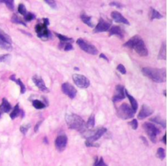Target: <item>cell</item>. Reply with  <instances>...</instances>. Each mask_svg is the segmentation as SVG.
<instances>
[{
    "label": "cell",
    "instance_id": "6da1fadb",
    "mask_svg": "<svg viewBox=\"0 0 167 166\" xmlns=\"http://www.w3.org/2000/svg\"><path fill=\"white\" fill-rule=\"evenodd\" d=\"M123 46L126 48L134 50L141 57H146L148 55V50L146 45L143 39L139 35L133 36Z\"/></svg>",
    "mask_w": 167,
    "mask_h": 166
},
{
    "label": "cell",
    "instance_id": "7a4b0ae2",
    "mask_svg": "<svg viewBox=\"0 0 167 166\" xmlns=\"http://www.w3.org/2000/svg\"><path fill=\"white\" fill-rule=\"evenodd\" d=\"M142 73L144 76L155 83H163L166 80V68L144 67L142 69Z\"/></svg>",
    "mask_w": 167,
    "mask_h": 166
},
{
    "label": "cell",
    "instance_id": "3957f363",
    "mask_svg": "<svg viewBox=\"0 0 167 166\" xmlns=\"http://www.w3.org/2000/svg\"><path fill=\"white\" fill-rule=\"evenodd\" d=\"M65 121L70 129L79 131L80 132H84L86 130L85 121L80 116L77 114H66Z\"/></svg>",
    "mask_w": 167,
    "mask_h": 166
},
{
    "label": "cell",
    "instance_id": "277c9868",
    "mask_svg": "<svg viewBox=\"0 0 167 166\" xmlns=\"http://www.w3.org/2000/svg\"><path fill=\"white\" fill-rule=\"evenodd\" d=\"M50 25L48 18H43V23L36 24L35 30L39 38L43 40H48L52 38V35L50 31L48 29V26Z\"/></svg>",
    "mask_w": 167,
    "mask_h": 166
},
{
    "label": "cell",
    "instance_id": "5b68a950",
    "mask_svg": "<svg viewBox=\"0 0 167 166\" xmlns=\"http://www.w3.org/2000/svg\"><path fill=\"white\" fill-rule=\"evenodd\" d=\"M116 114L119 118L123 120H126L133 118L134 116L135 112L129 104L124 103L118 108Z\"/></svg>",
    "mask_w": 167,
    "mask_h": 166
},
{
    "label": "cell",
    "instance_id": "8992f818",
    "mask_svg": "<svg viewBox=\"0 0 167 166\" xmlns=\"http://www.w3.org/2000/svg\"><path fill=\"white\" fill-rule=\"evenodd\" d=\"M143 128L147 134L151 142L153 143L157 142V136L159 135L160 130L158 128H157L155 124L150 123H145L143 124Z\"/></svg>",
    "mask_w": 167,
    "mask_h": 166
},
{
    "label": "cell",
    "instance_id": "52a82bcc",
    "mask_svg": "<svg viewBox=\"0 0 167 166\" xmlns=\"http://www.w3.org/2000/svg\"><path fill=\"white\" fill-rule=\"evenodd\" d=\"M77 44L78 45V46L80 47L81 50H82L83 51L87 53V54L93 55L98 54L99 52L96 47L90 43H88L86 40L82 39H77Z\"/></svg>",
    "mask_w": 167,
    "mask_h": 166
},
{
    "label": "cell",
    "instance_id": "ba28073f",
    "mask_svg": "<svg viewBox=\"0 0 167 166\" xmlns=\"http://www.w3.org/2000/svg\"><path fill=\"white\" fill-rule=\"evenodd\" d=\"M72 80L77 87L81 89L87 88L90 85V81L87 78L82 74H74L72 75Z\"/></svg>",
    "mask_w": 167,
    "mask_h": 166
},
{
    "label": "cell",
    "instance_id": "9c48e42d",
    "mask_svg": "<svg viewBox=\"0 0 167 166\" xmlns=\"http://www.w3.org/2000/svg\"><path fill=\"white\" fill-rule=\"evenodd\" d=\"M111 26V23L108 20H105L103 18H100L99 22L93 29V33H98L102 32H106L108 31Z\"/></svg>",
    "mask_w": 167,
    "mask_h": 166
},
{
    "label": "cell",
    "instance_id": "30bf717a",
    "mask_svg": "<svg viewBox=\"0 0 167 166\" xmlns=\"http://www.w3.org/2000/svg\"><path fill=\"white\" fill-rule=\"evenodd\" d=\"M61 91L65 95L68 96L71 99H74L77 96V91L73 86L68 82H65L62 84Z\"/></svg>",
    "mask_w": 167,
    "mask_h": 166
},
{
    "label": "cell",
    "instance_id": "8fae6325",
    "mask_svg": "<svg viewBox=\"0 0 167 166\" xmlns=\"http://www.w3.org/2000/svg\"><path fill=\"white\" fill-rule=\"evenodd\" d=\"M67 137L65 134L58 136L55 141V147L59 152H63L65 149L67 144Z\"/></svg>",
    "mask_w": 167,
    "mask_h": 166
},
{
    "label": "cell",
    "instance_id": "7c38bea8",
    "mask_svg": "<svg viewBox=\"0 0 167 166\" xmlns=\"http://www.w3.org/2000/svg\"><path fill=\"white\" fill-rule=\"evenodd\" d=\"M153 113V109L146 104H143L142 106L141 109L138 114L137 118L140 120H143L150 115H152Z\"/></svg>",
    "mask_w": 167,
    "mask_h": 166
},
{
    "label": "cell",
    "instance_id": "4fadbf2b",
    "mask_svg": "<svg viewBox=\"0 0 167 166\" xmlns=\"http://www.w3.org/2000/svg\"><path fill=\"white\" fill-rule=\"evenodd\" d=\"M125 98V89L124 87L121 85H118L116 87L115 95L112 98V101L114 103L119 102Z\"/></svg>",
    "mask_w": 167,
    "mask_h": 166
},
{
    "label": "cell",
    "instance_id": "5bb4252c",
    "mask_svg": "<svg viewBox=\"0 0 167 166\" xmlns=\"http://www.w3.org/2000/svg\"><path fill=\"white\" fill-rule=\"evenodd\" d=\"M32 80L34 82L35 85L38 87L39 89L41 91L45 92V93L49 92L48 87L46 86L45 81H44V80H43V78L41 77L35 75V76H34L32 78Z\"/></svg>",
    "mask_w": 167,
    "mask_h": 166
},
{
    "label": "cell",
    "instance_id": "9a60e30c",
    "mask_svg": "<svg viewBox=\"0 0 167 166\" xmlns=\"http://www.w3.org/2000/svg\"><path fill=\"white\" fill-rule=\"evenodd\" d=\"M111 17L113 20L115 21L116 23H121L125 25H129V22L127 18H125L124 16H123L120 12L118 11H112L111 12Z\"/></svg>",
    "mask_w": 167,
    "mask_h": 166
},
{
    "label": "cell",
    "instance_id": "2e32d148",
    "mask_svg": "<svg viewBox=\"0 0 167 166\" xmlns=\"http://www.w3.org/2000/svg\"><path fill=\"white\" fill-rule=\"evenodd\" d=\"M106 131H107V129L106 128H100L95 132V133L93 135L87 137L86 141H87V142H91V143L95 142L96 141L100 139V137L103 136L104 134H105L106 132Z\"/></svg>",
    "mask_w": 167,
    "mask_h": 166
},
{
    "label": "cell",
    "instance_id": "e0dca14e",
    "mask_svg": "<svg viewBox=\"0 0 167 166\" xmlns=\"http://www.w3.org/2000/svg\"><path fill=\"white\" fill-rule=\"evenodd\" d=\"M109 35H117L119 38L123 39L124 37V32L122 28L118 26H114L109 29Z\"/></svg>",
    "mask_w": 167,
    "mask_h": 166
},
{
    "label": "cell",
    "instance_id": "ac0fdd59",
    "mask_svg": "<svg viewBox=\"0 0 167 166\" xmlns=\"http://www.w3.org/2000/svg\"><path fill=\"white\" fill-rule=\"evenodd\" d=\"M55 35H56V37L60 40V43H59V47H63L67 43H72L73 42V39L72 38H69V37H66L65 35H61V34L58 33H54Z\"/></svg>",
    "mask_w": 167,
    "mask_h": 166
},
{
    "label": "cell",
    "instance_id": "d6986e66",
    "mask_svg": "<svg viewBox=\"0 0 167 166\" xmlns=\"http://www.w3.org/2000/svg\"><path fill=\"white\" fill-rule=\"evenodd\" d=\"M125 96L127 97L129 102H130V103H131L132 109H133V111L135 113H136L137 111V109H138V102L137 101V100L135 99L133 96L131 95L126 89H125Z\"/></svg>",
    "mask_w": 167,
    "mask_h": 166
},
{
    "label": "cell",
    "instance_id": "ffe728a7",
    "mask_svg": "<svg viewBox=\"0 0 167 166\" xmlns=\"http://www.w3.org/2000/svg\"><path fill=\"white\" fill-rule=\"evenodd\" d=\"M91 17L90 16H87L85 12H82L80 14V19L82 21V22L84 23L85 24H86L87 26H88L90 27H93L94 25L92 23V20H91Z\"/></svg>",
    "mask_w": 167,
    "mask_h": 166
},
{
    "label": "cell",
    "instance_id": "44dd1931",
    "mask_svg": "<svg viewBox=\"0 0 167 166\" xmlns=\"http://www.w3.org/2000/svg\"><path fill=\"white\" fill-rule=\"evenodd\" d=\"M11 105L7 101V99L5 98H3L2 104L0 106V111L3 113H8L11 111Z\"/></svg>",
    "mask_w": 167,
    "mask_h": 166
},
{
    "label": "cell",
    "instance_id": "7402d4cb",
    "mask_svg": "<svg viewBox=\"0 0 167 166\" xmlns=\"http://www.w3.org/2000/svg\"><path fill=\"white\" fill-rule=\"evenodd\" d=\"M166 42L164 41L160 46L159 54L158 55V59L161 60H166Z\"/></svg>",
    "mask_w": 167,
    "mask_h": 166
},
{
    "label": "cell",
    "instance_id": "603a6c76",
    "mask_svg": "<svg viewBox=\"0 0 167 166\" xmlns=\"http://www.w3.org/2000/svg\"><path fill=\"white\" fill-rule=\"evenodd\" d=\"M150 121L153 122V123H155L157 124L160 125V126H163L164 128H166V121L163 119L161 117H160L159 116H156V117L151 118Z\"/></svg>",
    "mask_w": 167,
    "mask_h": 166
},
{
    "label": "cell",
    "instance_id": "cb8c5ba5",
    "mask_svg": "<svg viewBox=\"0 0 167 166\" xmlns=\"http://www.w3.org/2000/svg\"><path fill=\"white\" fill-rule=\"evenodd\" d=\"M10 79L12 81H15V82L17 83L18 85L20 87V93L22 94H24L25 92H26V86H24V84L22 83V81H21V80L20 79H18V80L16 79L14 75H13V76H11L10 77Z\"/></svg>",
    "mask_w": 167,
    "mask_h": 166
},
{
    "label": "cell",
    "instance_id": "d4e9b609",
    "mask_svg": "<svg viewBox=\"0 0 167 166\" xmlns=\"http://www.w3.org/2000/svg\"><path fill=\"white\" fill-rule=\"evenodd\" d=\"M95 115L92 114L88 119L87 123H86V129H92V128L95 126Z\"/></svg>",
    "mask_w": 167,
    "mask_h": 166
},
{
    "label": "cell",
    "instance_id": "484cf974",
    "mask_svg": "<svg viewBox=\"0 0 167 166\" xmlns=\"http://www.w3.org/2000/svg\"><path fill=\"white\" fill-rule=\"evenodd\" d=\"M22 113V111L20 109L19 105L17 104L13 109V111L11 112V114H10V117L12 119V120L14 119L15 118H17L18 115H20V114Z\"/></svg>",
    "mask_w": 167,
    "mask_h": 166
},
{
    "label": "cell",
    "instance_id": "4316f807",
    "mask_svg": "<svg viewBox=\"0 0 167 166\" xmlns=\"http://www.w3.org/2000/svg\"><path fill=\"white\" fill-rule=\"evenodd\" d=\"M33 107L37 109H43L46 107V105L45 103L41 102L39 100H34L32 102Z\"/></svg>",
    "mask_w": 167,
    "mask_h": 166
},
{
    "label": "cell",
    "instance_id": "83f0119b",
    "mask_svg": "<svg viewBox=\"0 0 167 166\" xmlns=\"http://www.w3.org/2000/svg\"><path fill=\"white\" fill-rule=\"evenodd\" d=\"M0 48L2 49L10 51L12 50V45L11 44H9L7 42H5V40L0 39Z\"/></svg>",
    "mask_w": 167,
    "mask_h": 166
},
{
    "label": "cell",
    "instance_id": "f1b7e54d",
    "mask_svg": "<svg viewBox=\"0 0 167 166\" xmlns=\"http://www.w3.org/2000/svg\"><path fill=\"white\" fill-rule=\"evenodd\" d=\"M0 39L5 40V42H7L9 44H12V40L11 37H9V35H8L7 33H5L1 29H0Z\"/></svg>",
    "mask_w": 167,
    "mask_h": 166
},
{
    "label": "cell",
    "instance_id": "f546056e",
    "mask_svg": "<svg viewBox=\"0 0 167 166\" xmlns=\"http://www.w3.org/2000/svg\"><path fill=\"white\" fill-rule=\"evenodd\" d=\"M152 9V17H151V20H153L154 19H161L163 18V16L160 14L159 12L156 11L155 9H154L153 8L151 9Z\"/></svg>",
    "mask_w": 167,
    "mask_h": 166
},
{
    "label": "cell",
    "instance_id": "4dcf8cb0",
    "mask_svg": "<svg viewBox=\"0 0 167 166\" xmlns=\"http://www.w3.org/2000/svg\"><path fill=\"white\" fill-rule=\"evenodd\" d=\"M93 166H108V165H107L105 162V161H104L103 157L98 158V157L96 156Z\"/></svg>",
    "mask_w": 167,
    "mask_h": 166
},
{
    "label": "cell",
    "instance_id": "1f68e13d",
    "mask_svg": "<svg viewBox=\"0 0 167 166\" xmlns=\"http://www.w3.org/2000/svg\"><path fill=\"white\" fill-rule=\"evenodd\" d=\"M157 157L159 158L160 160H163L164 158H165V150L162 147H160L157 151V154H156Z\"/></svg>",
    "mask_w": 167,
    "mask_h": 166
},
{
    "label": "cell",
    "instance_id": "d6a6232c",
    "mask_svg": "<svg viewBox=\"0 0 167 166\" xmlns=\"http://www.w3.org/2000/svg\"><path fill=\"white\" fill-rule=\"evenodd\" d=\"M11 21L13 23L18 24H22L24 26H26V23H25L22 20L20 19V18L18 17L17 14H13V16H12V18H11Z\"/></svg>",
    "mask_w": 167,
    "mask_h": 166
},
{
    "label": "cell",
    "instance_id": "836d02e7",
    "mask_svg": "<svg viewBox=\"0 0 167 166\" xmlns=\"http://www.w3.org/2000/svg\"><path fill=\"white\" fill-rule=\"evenodd\" d=\"M18 11L19 13L22 15H24L25 16L27 13V10H26V8L25 7V5L23 4H20L18 5Z\"/></svg>",
    "mask_w": 167,
    "mask_h": 166
},
{
    "label": "cell",
    "instance_id": "e575fe53",
    "mask_svg": "<svg viewBox=\"0 0 167 166\" xmlns=\"http://www.w3.org/2000/svg\"><path fill=\"white\" fill-rule=\"evenodd\" d=\"M35 16L34 14L31 13V12H27V13H26V14L24 16L25 21L26 22H31L33 19H35Z\"/></svg>",
    "mask_w": 167,
    "mask_h": 166
},
{
    "label": "cell",
    "instance_id": "d590c367",
    "mask_svg": "<svg viewBox=\"0 0 167 166\" xmlns=\"http://www.w3.org/2000/svg\"><path fill=\"white\" fill-rule=\"evenodd\" d=\"M3 3H5L6 6L11 11H14V1H12V0H8V1H3Z\"/></svg>",
    "mask_w": 167,
    "mask_h": 166
},
{
    "label": "cell",
    "instance_id": "8d00e7d4",
    "mask_svg": "<svg viewBox=\"0 0 167 166\" xmlns=\"http://www.w3.org/2000/svg\"><path fill=\"white\" fill-rule=\"evenodd\" d=\"M45 3L48 4L50 7L53 9H57V4H56V1H53V0H45Z\"/></svg>",
    "mask_w": 167,
    "mask_h": 166
},
{
    "label": "cell",
    "instance_id": "74e56055",
    "mask_svg": "<svg viewBox=\"0 0 167 166\" xmlns=\"http://www.w3.org/2000/svg\"><path fill=\"white\" fill-rule=\"evenodd\" d=\"M129 124L134 130H136L138 128V121L137 119H133L131 122H129Z\"/></svg>",
    "mask_w": 167,
    "mask_h": 166
},
{
    "label": "cell",
    "instance_id": "f35d334b",
    "mask_svg": "<svg viewBox=\"0 0 167 166\" xmlns=\"http://www.w3.org/2000/svg\"><path fill=\"white\" fill-rule=\"evenodd\" d=\"M31 127L30 124H26V125H23V126H20V132L22 133L24 135H26L27 132L28 131V129Z\"/></svg>",
    "mask_w": 167,
    "mask_h": 166
},
{
    "label": "cell",
    "instance_id": "ab89813d",
    "mask_svg": "<svg viewBox=\"0 0 167 166\" xmlns=\"http://www.w3.org/2000/svg\"><path fill=\"white\" fill-rule=\"evenodd\" d=\"M11 55L9 54H5L4 55L0 56V62H7L11 59Z\"/></svg>",
    "mask_w": 167,
    "mask_h": 166
},
{
    "label": "cell",
    "instance_id": "60d3db41",
    "mask_svg": "<svg viewBox=\"0 0 167 166\" xmlns=\"http://www.w3.org/2000/svg\"><path fill=\"white\" fill-rule=\"evenodd\" d=\"M117 70L122 74H125L126 73H127V71H126V69H125V67L122 64H119V65H118Z\"/></svg>",
    "mask_w": 167,
    "mask_h": 166
},
{
    "label": "cell",
    "instance_id": "b9f144b4",
    "mask_svg": "<svg viewBox=\"0 0 167 166\" xmlns=\"http://www.w3.org/2000/svg\"><path fill=\"white\" fill-rule=\"evenodd\" d=\"M85 145H86V146L87 147H99L100 146L99 144L98 143H91V142H87V141H86V142H85Z\"/></svg>",
    "mask_w": 167,
    "mask_h": 166
},
{
    "label": "cell",
    "instance_id": "7bdbcfd3",
    "mask_svg": "<svg viewBox=\"0 0 167 166\" xmlns=\"http://www.w3.org/2000/svg\"><path fill=\"white\" fill-rule=\"evenodd\" d=\"M73 50V46H72L71 43H67L64 46V50L65 52H69Z\"/></svg>",
    "mask_w": 167,
    "mask_h": 166
},
{
    "label": "cell",
    "instance_id": "ee69618b",
    "mask_svg": "<svg viewBox=\"0 0 167 166\" xmlns=\"http://www.w3.org/2000/svg\"><path fill=\"white\" fill-rule=\"evenodd\" d=\"M109 5L110 6H112V7H116L118 9H121V8H123V7H124L123 5L119 4V3L116 2V1H112V2L110 3Z\"/></svg>",
    "mask_w": 167,
    "mask_h": 166
},
{
    "label": "cell",
    "instance_id": "f6af8a7d",
    "mask_svg": "<svg viewBox=\"0 0 167 166\" xmlns=\"http://www.w3.org/2000/svg\"><path fill=\"white\" fill-rule=\"evenodd\" d=\"M42 122H43L42 121H39L38 123H37L36 124L35 126V128H34V130H35V132H37L38 131L39 128V127H40V124H42Z\"/></svg>",
    "mask_w": 167,
    "mask_h": 166
},
{
    "label": "cell",
    "instance_id": "bcb514c9",
    "mask_svg": "<svg viewBox=\"0 0 167 166\" xmlns=\"http://www.w3.org/2000/svg\"><path fill=\"white\" fill-rule=\"evenodd\" d=\"M140 139H142V141L145 145L148 146V142H147V141L146 137H144V136H141V137H140Z\"/></svg>",
    "mask_w": 167,
    "mask_h": 166
},
{
    "label": "cell",
    "instance_id": "7dc6e473",
    "mask_svg": "<svg viewBox=\"0 0 167 166\" xmlns=\"http://www.w3.org/2000/svg\"><path fill=\"white\" fill-rule=\"evenodd\" d=\"M99 57L100 58H102V59H105V60H106V61H108V57H106V56L104 54H100V55H99Z\"/></svg>",
    "mask_w": 167,
    "mask_h": 166
},
{
    "label": "cell",
    "instance_id": "c3c4849f",
    "mask_svg": "<svg viewBox=\"0 0 167 166\" xmlns=\"http://www.w3.org/2000/svg\"><path fill=\"white\" fill-rule=\"evenodd\" d=\"M166 134H165V136H163V143H164V144H165V145H166Z\"/></svg>",
    "mask_w": 167,
    "mask_h": 166
},
{
    "label": "cell",
    "instance_id": "681fc988",
    "mask_svg": "<svg viewBox=\"0 0 167 166\" xmlns=\"http://www.w3.org/2000/svg\"><path fill=\"white\" fill-rule=\"evenodd\" d=\"M44 143H45V144H48V138H47L46 137H45V138H44Z\"/></svg>",
    "mask_w": 167,
    "mask_h": 166
},
{
    "label": "cell",
    "instance_id": "f907efd6",
    "mask_svg": "<svg viewBox=\"0 0 167 166\" xmlns=\"http://www.w3.org/2000/svg\"><path fill=\"white\" fill-rule=\"evenodd\" d=\"M164 95H165V96H166V90L164 91Z\"/></svg>",
    "mask_w": 167,
    "mask_h": 166
},
{
    "label": "cell",
    "instance_id": "816d5d0a",
    "mask_svg": "<svg viewBox=\"0 0 167 166\" xmlns=\"http://www.w3.org/2000/svg\"><path fill=\"white\" fill-rule=\"evenodd\" d=\"M74 69H75V70H79V68H76V67H75V68H74Z\"/></svg>",
    "mask_w": 167,
    "mask_h": 166
},
{
    "label": "cell",
    "instance_id": "f5cc1de1",
    "mask_svg": "<svg viewBox=\"0 0 167 166\" xmlns=\"http://www.w3.org/2000/svg\"><path fill=\"white\" fill-rule=\"evenodd\" d=\"M0 115H1V113H0Z\"/></svg>",
    "mask_w": 167,
    "mask_h": 166
}]
</instances>
